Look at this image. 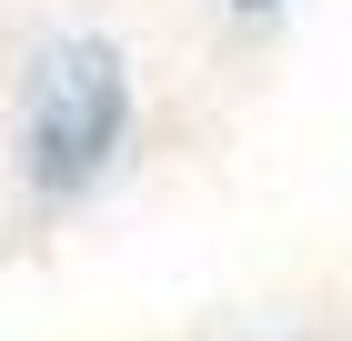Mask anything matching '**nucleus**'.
<instances>
[{
    "instance_id": "nucleus-1",
    "label": "nucleus",
    "mask_w": 352,
    "mask_h": 341,
    "mask_svg": "<svg viewBox=\"0 0 352 341\" xmlns=\"http://www.w3.org/2000/svg\"><path fill=\"white\" fill-rule=\"evenodd\" d=\"M121 131H131V71H121V51L111 40L41 51V71L21 91V171L30 181L51 201L91 191L111 171V151H121Z\"/></svg>"
},
{
    "instance_id": "nucleus-2",
    "label": "nucleus",
    "mask_w": 352,
    "mask_h": 341,
    "mask_svg": "<svg viewBox=\"0 0 352 341\" xmlns=\"http://www.w3.org/2000/svg\"><path fill=\"white\" fill-rule=\"evenodd\" d=\"M242 10H272V0H242Z\"/></svg>"
}]
</instances>
